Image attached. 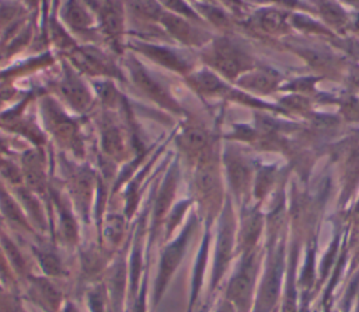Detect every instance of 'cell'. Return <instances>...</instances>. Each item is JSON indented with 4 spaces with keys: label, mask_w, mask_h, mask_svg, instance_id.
Wrapping results in <instances>:
<instances>
[{
    "label": "cell",
    "mask_w": 359,
    "mask_h": 312,
    "mask_svg": "<svg viewBox=\"0 0 359 312\" xmlns=\"http://www.w3.org/2000/svg\"><path fill=\"white\" fill-rule=\"evenodd\" d=\"M220 312H230L229 309H223V311H220Z\"/></svg>",
    "instance_id": "obj_1"
}]
</instances>
